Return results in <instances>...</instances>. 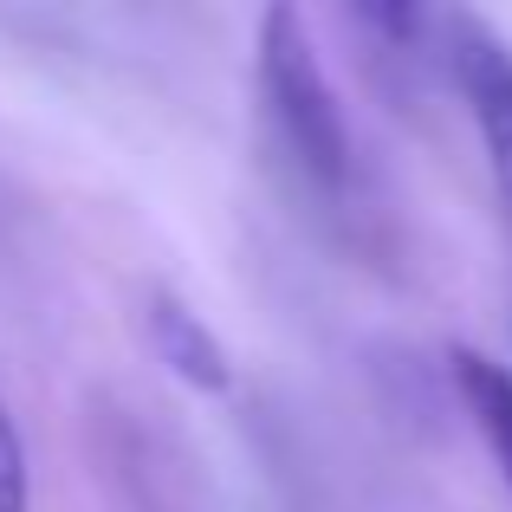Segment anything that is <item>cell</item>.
I'll list each match as a JSON object with an SVG mask.
<instances>
[{
    "label": "cell",
    "instance_id": "obj_1",
    "mask_svg": "<svg viewBox=\"0 0 512 512\" xmlns=\"http://www.w3.org/2000/svg\"><path fill=\"white\" fill-rule=\"evenodd\" d=\"M253 72H260L266 124H273V137L286 143L292 169H299L312 188L338 195L350 182V124H344L338 85H331L312 33H305V13H292V7H266L260 13Z\"/></svg>",
    "mask_w": 512,
    "mask_h": 512
},
{
    "label": "cell",
    "instance_id": "obj_2",
    "mask_svg": "<svg viewBox=\"0 0 512 512\" xmlns=\"http://www.w3.org/2000/svg\"><path fill=\"white\" fill-rule=\"evenodd\" d=\"M448 65L467 98V117L480 130V150L493 163V182L512 208V46L487 20L461 13V20H448Z\"/></svg>",
    "mask_w": 512,
    "mask_h": 512
},
{
    "label": "cell",
    "instance_id": "obj_3",
    "mask_svg": "<svg viewBox=\"0 0 512 512\" xmlns=\"http://www.w3.org/2000/svg\"><path fill=\"white\" fill-rule=\"evenodd\" d=\"M143 325H150V350L169 363V376H182V383L201 389V396L234 389V357H227V344L214 338V325L201 312H188L175 292H150Z\"/></svg>",
    "mask_w": 512,
    "mask_h": 512
},
{
    "label": "cell",
    "instance_id": "obj_4",
    "mask_svg": "<svg viewBox=\"0 0 512 512\" xmlns=\"http://www.w3.org/2000/svg\"><path fill=\"white\" fill-rule=\"evenodd\" d=\"M454 389H461V402H467V415H474L500 480L512 487V370L493 363L487 350H454Z\"/></svg>",
    "mask_w": 512,
    "mask_h": 512
},
{
    "label": "cell",
    "instance_id": "obj_5",
    "mask_svg": "<svg viewBox=\"0 0 512 512\" xmlns=\"http://www.w3.org/2000/svg\"><path fill=\"white\" fill-rule=\"evenodd\" d=\"M0 512H33V467H26V441L7 396H0Z\"/></svg>",
    "mask_w": 512,
    "mask_h": 512
}]
</instances>
